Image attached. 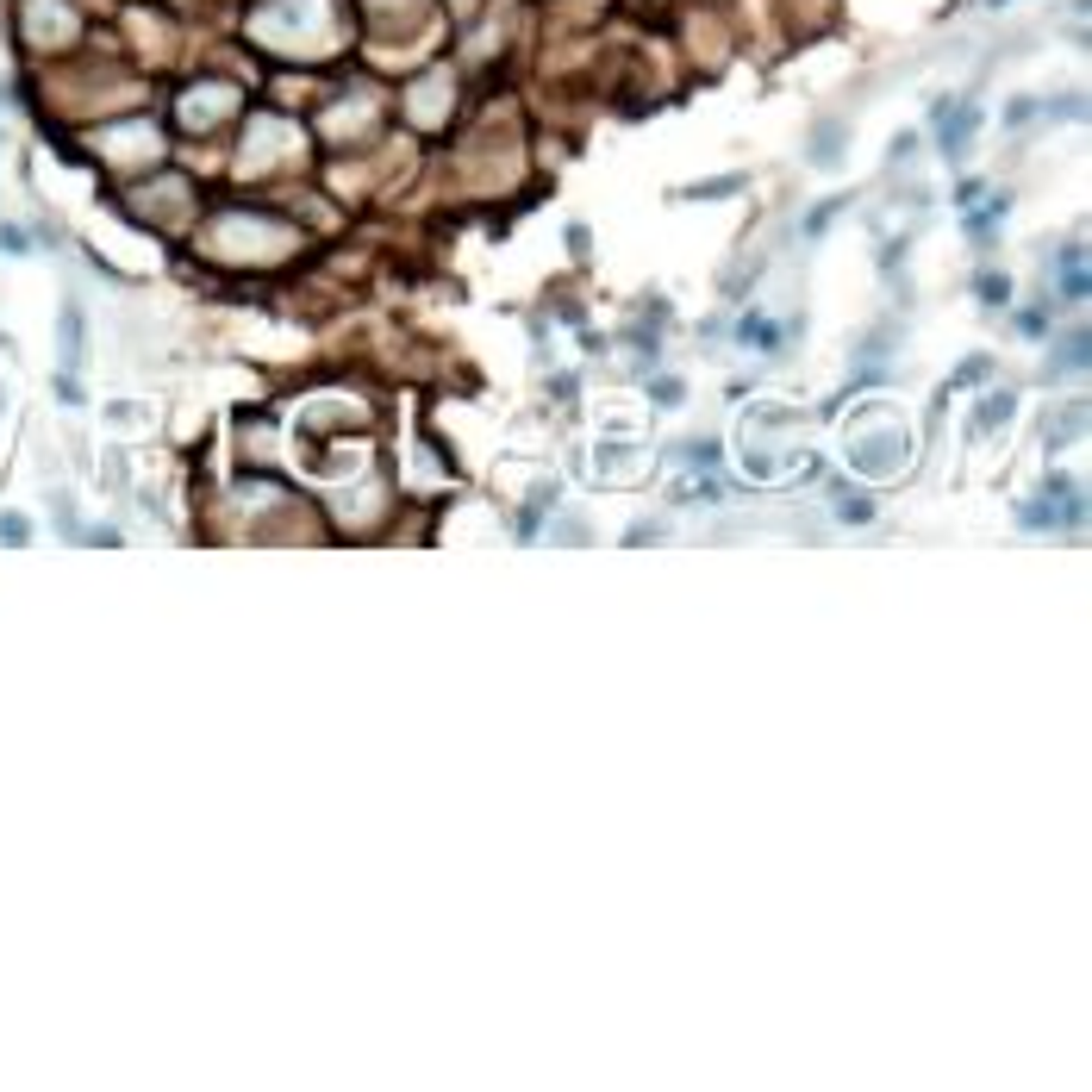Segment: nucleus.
<instances>
[{
    "instance_id": "obj_1",
    "label": "nucleus",
    "mask_w": 1092,
    "mask_h": 1092,
    "mask_svg": "<svg viewBox=\"0 0 1092 1092\" xmlns=\"http://www.w3.org/2000/svg\"><path fill=\"white\" fill-rule=\"evenodd\" d=\"M905 456H912V431L899 419H886V412H862V419L849 425V463L862 468V475L886 481L905 468Z\"/></svg>"
},
{
    "instance_id": "obj_2",
    "label": "nucleus",
    "mask_w": 1092,
    "mask_h": 1092,
    "mask_svg": "<svg viewBox=\"0 0 1092 1092\" xmlns=\"http://www.w3.org/2000/svg\"><path fill=\"white\" fill-rule=\"evenodd\" d=\"M1018 524H1024V531H1048V524H1080V487H1074L1067 475H1048V481H1043V494L1018 506Z\"/></svg>"
},
{
    "instance_id": "obj_3",
    "label": "nucleus",
    "mask_w": 1092,
    "mask_h": 1092,
    "mask_svg": "<svg viewBox=\"0 0 1092 1092\" xmlns=\"http://www.w3.org/2000/svg\"><path fill=\"white\" fill-rule=\"evenodd\" d=\"M974 132H980V106H974V100H943V106H937V144H943L949 163L968 156Z\"/></svg>"
},
{
    "instance_id": "obj_4",
    "label": "nucleus",
    "mask_w": 1092,
    "mask_h": 1092,
    "mask_svg": "<svg viewBox=\"0 0 1092 1092\" xmlns=\"http://www.w3.org/2000/svg\"><path fill=\"white\" fill-rule=\"evenodd\" d=\"M57 362L69 374L88 362V331H82V306L75 300H63V313H57Z\"/></svg>"
},
{
    "instance_id": "obj_5",
    "label": "nucleus",
    "mask_w": 1092,
    "mask_h": 1092,
    "mask_svg": "<svg viewBox=\"0 0 1092 1092\" xmlns=\"http://www.w3.org/2000/svg\"><path fill=\"white\" fill-rule=\"evenodd\" d=\"M231 100H238V94L225 88V82H212V88H194L188 100H181V106H188L181 119H188V125H219V119H225V106H231Z\"/></svg>"
},
{
    "instance_id": "obj_6",
    "label": "nucleus",
    "mask_w": 1092,
    "mask_h": 1092,
    "mask_svg": "<svg viewBox=\"0 0 1092 1092\" xmlns=\"http://www.w3.org/2000/svg\"><path fill=\"white\" fill-rule=\"evenodd\" d=\"M806 156H811L818 169H837V163H843V125L824 119L818 132H811V150H806Z\"/></svg>"
},
{
    "instance_id": "obj_7",
    "label": "nucleus",
    "mask_w": 1092,
    "mask_h": 1092,
    "mask_svg": "<svg viewBox=\"0 0 1092 1092\" xmlns=\"http://www.w3.org/2000/svg\"><path fill=\"white\" fill-rule=\"evenodd\" d=\"M1011 412H1018V400H1011V393H987V400H980V412H974V437H987L992 425H1011Z\"/></svg>"
},
{
    "instance_id": "obj_8",
    "label": "nucleus",
    "mask_w": 1092,
    "mask_h": 1092,
    "mask_svg": "<svg viewBox=\"0 0 1092 1092\" xmlns=\"http://www.w3.org/2000/svg\"><path fill=\"white\" fill-rule=\"evenodd\" d=\"M1086 369V331H1067L1062 337V350L1048 356V374H1080Z\"/></svg>"
},
{
    "instance_id": "obj_9",
    "label": "nucleus",
    "mask_w": 1092,
    "mask_h": 1092,
    "mask_svg": "<svg viewBox=\"0 0 1092 1092\" xmlns=\"http://www.w3.org/2000/svg\"><path fill=\"white\" fill-rule=\"evenodd\" d=\"M719 456H724L719 437H687V444H674V463H687V468H712Z\"/></svg>"
},
{
    "instance_id": "obj_10",
    "label": "nucleus",
    "mask_w": 1092,
    "mask_h": 1092,
    "mask_svg": "<svg viewBox=\"0 0 1092 1092\" xmlns=\"http://www.w3.org/2000/svg\"><path fill=\"white\" fill-rule=\"evenodd\" d=\"M1005 212H1011V200L992 194L980 212H968V238H992V225H1005Z\"/></svg>"
},
{
    "instance_id": "obj_11",
    "label": "nucleus",
    "mask_w": 1092,
    "mask_h": 1092,
    "mask_svg": "<svg viewBox=\"0 0 1092 1092\" xmlns=\"http://www.w3.org/2000/svg\"><path fill=\"white\" fill-rule=\"evenodd\" d=\"M1062 300H1067V306H1080V300H1086V263H1080V250L1062 256Z\"/></svg>"
},
{
    "instance_id": "obj_12",
    "label": "nucleus",
    "mask_w": 1092,
    "mask_h": 1092,
    "mask_svg": "<svg viewBox=\"0 0 1092 1092\" xmlns=\"http://www.w3.org/2000/svg\"><path fill=\"white\" fill-rule=\"evenodd\" d=\"M974 294L987 300V306H1005V300H1011V275H999V269H980V282H974Z\"/></svg>"
},
{
    "instance_id": "obj_13",
    "label": "nucleus",
    "mask_w": 1092,
    "mask_h": 1092,
    "mask_svg": "<svg viewBox=\"0 0 1092 1092\" xmlns=\"http://www.w3.org/2000/svg\"><path fill=\"white\" fill-rule=\"evenodd\" d=\"M837 519H843V524H868V519H874V500H868V494H843V500H837Z\"/></svg>"
},
{
    "instance_id": "obj_14",
    "label": "nucleus",
    "mask_w": 1092,
    "mask_h": 1092,
    "mask_svg": "<svg viewBox=\"0 0 1092 1092\" xmlns=\"http://www.w3.org/2000/svg\"><path fill=\"white\" fill-rule=\"evenodd\" d=\"M687 200H719V194H743V175H724V181H700V188H681Z\"/></svg>"
},
{
    "instance_id": "obj_15",
    "label": "nucleus",
    "mask_w": 1092,
    "mask_h": 1092,
    "mask_svg": "<svg viewBox=\"0 0 1092 1092\" xmlns=\"http://www.w3.org/2000/svg\"><path fill=\"white\" fill-rule=\"evenodd\" d=\"M649 400H656V406H681V400H687V388H681L674 374H662V381H649Z\"/></svg>"
},
{
    "instance_id": "obj_16",
    "label": "nucleus",
    "mask_w": 1092,
    "mask_h": 1092,
    "mask_svg": "<svg viewBox=\"0 0 1092 1092\" xmlns=\"http://www.w3.org/2000/svg\"><path fill=\"white\" fill-rule=\"evenodd\" d=\"M912 156H918V132H905V137H893V156H886V163H912Z\"/></svg>"
},
{
    "instance_id": "obj_17",
    "label": "nucleus",
    "mask_w": 1092,
    "mask_h": 1092,
    "mask_svg": "<svg viewBox=\"0 0 1092 1092\" xmlns=\"http://www.w3.org/2000/svg\"><path fill=\"white\" fill-rule=\"evenodd\" d=\"M26 537H31L26 519H0V543H26Z\"/></svg>"
},
{
    "instance_id": "obj_18",
    "label": "nucleus",
    "mask_w": 1092,
    "mask_h": 1092,
    "mask_svg": "<svg viewBox=\"0 0 1092 1092\" xmlns=\"http://www.w3.org/2000/svg\"><path fill=\"white\" fill-rule=\"evenodd\" d=\"M57 400H69V406H82V388H75V374H69V369H63V374H57Z\"/></svg>"
},
{
    "instance_id": "obj_19",
    "label": "nucleus",
    "mask_w": 1092,
    "mask_h": 1092,
    "mask_svg": "<svg viewBox=\"0 0 1092 1092\" xmlns=\"http://www.w3.org/2000/svg\"><path fill=\"white\" fill-rule=\"evenodd\" d=\"M1018 331H1024V337H1043V331H1048V313H1024Z\"/></svg>"
},
{
    "instance_id": "obj_20",
    "label": "nucleus",
    "mask_w": 1092,
    "mask_h": 1092,
    "mask_svg": "<svg viewBox=\"0 0 1092 1092\" xmlns=\"http://www.w3.org/2000/svg\"><path fill=\"white\" fill-rule=\"evenodd\" d=\"M987 369H992V362H987V356H974V362H968V369H961V374H956V388H968V381H980V374H987Z\"/></svg>"
},
{
    "instance_id": "obj_21",
    "label": "nucleus",
    "mask_w": 1092,
    "mask_h": 1092,
    "mask_svg": "<svg viewBox=\"0 0 1092 1092\" xmlns=\"http://www.w3.org/2000/svg\"><path fill=\"white\" fill-rule=\"evenodd\" d=\"M1036 113V100H1011V113H1005V125H1024Z\"/></svg>"
},
{
    "instance_id": "obj_22",
    "label": "nucleus",
    "mask_w": 1092,
    "mask_h": 1092,
    "mask_svg": "<svg viewBox=\"0 0 1092 1092\" xmlns=\"http://www.w3.org/2000/svg\"><path fill=\"white\" fill-rule=\"evenodd\" d=\"M0 250H26V231H19V225H7V231H0Z\"/></svg>"
},
{
    "instance_id": "obj_23",
    "label": "nucleus",
    "mask_w": 1092,
    "mask_h": 1092,
    "mask_svg": "<svg viewBox=\"0 0 1092 1092\" xmlns=\"http://www.w3.org/2000/svg\"><path fill=\"white\" fill-rule=\"evenodd\" d=\"M0 406H7V393H0Z\"/></svg>"
},
{
    "instance_id": "obj_24",
    "label": "nucleus",
    "mask_w": 1092,
    "mask_h": 1092,
    "mask_svg": "<svg viewBox=\"0 0 1092 1092\" xmlns=\"http://www.w3.org/2000/svg\"><path fill=\"white\" fill-rule=\"evenodd\" d=\"M987 7H999V0H987Z\"/></svg>"
}]
</instances>
